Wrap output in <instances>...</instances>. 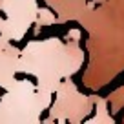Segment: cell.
I'll use <instances>...</instances> for the list:
<instances>
[{
    "instance_id": "1",
    "label": "cell",
    "mask_w": 124,
    "mask_h": 124,
    "mask_svg": "<svg viewBox=\"0 0 124 124\" xmlns=\"http://www.w3.org/2000/svg\"><path fill=\"white\" fill-rule=\"evenodd\" d=\"M70 35V40L49 37L27 42L18 55V73L35 77L39 89L55 93L64 78H73L84 64L80 33L71 31Z\"/></svg>"
},
{
    "instance_id": "2",
    "label": "cell",
    "mask_w": 124,
    "mask_h": 124,
    "mask_svg": "<svg viewBox=\"0 0 124 124\" xmlns=\"http://www.w3.org/2000/svg\"><path fill=\"white\" fill-rule=\"evenodd\" d=\"M53 93L42 91L27 78H15L0 97V124H39Z\"/></svg>"
},
{
    "instance_id": "3",
    "label": "cell",
    "mask_w": 124,
    "mask_h": 124,
    "mask_svg": "<svg viewBox=\"0 0 124 124\" xmlns=\"http://www.w3.org/2000/svg\"><path fill=\"white\" fill-rule=\"evenodd\" d=\"M97 95H84L70 78H64L57 91L53 93V101L49 104L47 122H84L93 113Z\"/></svg>"
},
{
    "instance_id": "4",
    "label": "cell",
    "mask_w": 124,
    "mask_h": 124,
    "mask_svg": "<svg viewBox=\"0 0 124 124\" xmlns=\"http://www.w3.org/2000/svg\"><path fill=\"white\" fill-rule=\"evenodd\" d=\"M39 0H0V37L20 42L37 22Z\"/></svg>"
},
{
    "instance_id": "5",
    "label": "cell",
    "mask_w": 124,
    "mask_h": 124,
    "mask_svg": "<svg viewBox=\"0 0 124 124\" xmlns=\"http://www.w3.org/2000/svg\"><path fill=\"white\" fill-rule=\"evenodd\" d=\"M18 55L20 49L15 42L0 37V88L6 89L18 73Z\"/></svg>"
},
{
    "instance_id": "6",
    "label": "cell",
    "mask_w": 124,
    "mask_h": 124,
    "mask_svg": "<svg viewBox=\"0 0 124 124\" xmlns=\"http://www.w3.org/2000/svg\"><path fill=\"white\" fill-rule=\"evenodd\" d=\"M93 111H95V115H89L84 122H88V124H113L115 122V119L108 111V101L106 99H102V97L95 99Z\"/></svg>"
},
{
    "instance_id": "7",
    "label": "cell",
    "mask_w": 124,
    "mask_h": 124,
    "mask_svg": "<svg viewBox=\"0 0 124 124\" xmlns=\"http://www.w3.org/2000/svg\"><path fill=\"white\" fill-rule=\"evenodd\" d=\"M57 22V18H55V15L49 11L47 8H40L39 9V15H37V26L39 27H44V26H51V24Z\"/></svg>"
}]
</instances>
